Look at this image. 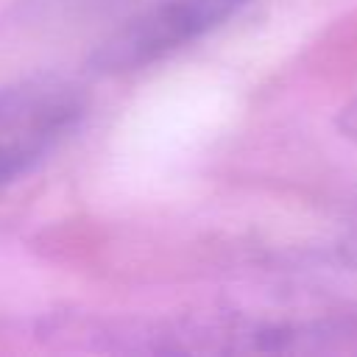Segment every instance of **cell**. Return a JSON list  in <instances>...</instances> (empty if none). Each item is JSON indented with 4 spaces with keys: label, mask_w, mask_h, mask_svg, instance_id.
<instances>
[{
    "label": "cell",
    "mask_w": 357,
    "mask_h": 357,
    "mask_svg": "<svg viewBox=\"0 0 357 357\" xmlns=\"http://www.w3.org/2000/svg\"><path fill=\"white\" fill-rule=\"evenodd\" d=\"M248 3L251 0H159L106 36L98 45L92 64L106 75L151 67L204 39Z\"/></svg>",
    "instance_id": "cell-2"
},
{
    "label": "cell",
    "mask_w": 357,
    "mask_h": 357,
    "mask_svg": "<svg viewBox=\"0 0 357 357\" xmlns=\"http://www.w3.org/2000/svg\"><path fill=\"white\" fill-rule=\"evenodd\" d=\"M86 117V95L61 75H33L0 89V190L36 170Z\"/></svg>",
    "instance_id": "cell-1"
},
{
    "label": "cell",
    "mask_w": 357,
    "mask_h": 357,
    "mask_svg": "<svg viewBox=\"0 0 357 357\" xmlns=\"http://www.w3.org/2000/svg\"><path fill=\"white\" fill-rule=\"evenodd\" d=\"M337 128L343 131V137L357 139V100H351L349 106L340 109V114H337Z\"/></svg>",
    "instance_id": "cell-3"
}]
</instances>
